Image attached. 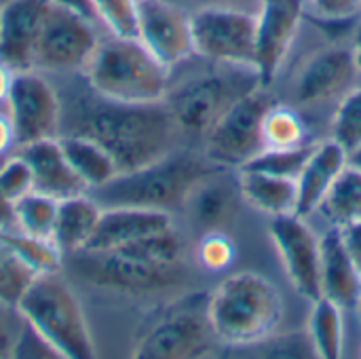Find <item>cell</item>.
Here are the masks:
<instances>
[{
    "instance_id": "1",
    "label": "cell",
    "mask_w": 361,
    "mask_h": 359,
    "mask_svg": "<svg viewBox=\"0 0 361 359\" xmlns=\"http://www.w3.org/2000/svg\"><path fill=\"white\" fill-rule=\"evenodd\" d=\"M85 91L61 97V133H76L104 146L121 171L150 165L184 146V135L165 102L127 104Z\"/></svg>"
},
{
    "instance_id": "2",
    "label": "cell",
    "mask_w": 361,
    "mask_h": 359,
    "mask_svg": "<svg viewBox=\"0 0 361 359\" xmlns=\"http://www.w3.org/2000/svg\"><path fill=\"white\" fill-rule=\"evenodd\" d=\"M214 169L216 165L201 150L182 146L150 165L116 174L110 182L87 190V195L102 209L140 207L178 214L184 209L192 188Z\"/></svg>"
},
{
    "instance_id": "3",
    "label": "cell",
    "mask_w": 361,
    "mask_h": 359,
    "mask_svg": "<svg viewBox=\"0 0 361 359\" xmlns=\"http://www.w3.org/2000/svg\"><path fill=\"white\" fill-rule=\"evenodd\" d=\"M286 305L279 288L260 273L224 277L207 300V317L218 345L256 347L279 330Z\"/></svg>"
},
{
    "instance_id": "4",
    "label": "cell",
    "mask_w": 361,
    "mask_h": 359,
    "mask_svg": "<svg viewBox=\"0 0 361 359\" xmlns=\"http://www.w3.org/2000/svg\"><path fill=\"white\" fill-rule=\"evenodd\" d=\"M203 63L178 80L171 74V87L165 97L184 140L195 142H203L212 127L239 99L264 87L254 66L216 63L207 59Z\"/></svg>"
},
{
    "instance_id": "5",
    "label": "cell",
    "mask_w": 361,
    "mask_h": 359,
    "mask_svg": "<svg viewBox=\"0 0 361 359\" xmlns=\"http://www.w3.org/2000/svg\"><path fill=\"white\" fill-rule=\"evenodd\" d=\"M171 74L137 36H116L106 32L89 63L80 72L87 85L116 102L127 104H157L165 102Z\"/></svg>"
},
{
    "instance_id": "6",
    "label": "cell",
    "mask_w": 361,
    "mask_h": 359,
    "mask_svg": "<svg viewBox=\"0 0 361 359\" xmlns=\"http://www.w3.org/2000/svg\"><path fill=\"white\" fill-rule=\"evenodd\" d=\"M17 313L51 347L55 358H95L85 311L59 273L38 275L17 305Z\"/></svg>"
},
{
    "instance_id": "7",
    "label": "cell",
    "mask_w": 361,
    "mask_h": 359,
    "mask_svg": "<svg viewBox=\"0 0 361 359\" xmlns=\"http://www.w3.org/2000/svg\"><path fill=\"white\" fill-rule=\"evenodd\" d=\"M66 258L80 279L118 294L154 296L186 284V264H154L121 250H82Z\"/></svg>"
},
{
    "instance_id": "8",
    "label": "cell",
    "mask_w": 361,
    "mask_h": 359,
    "mask_svg": "<svg viewBox=\"0 0 361 359\" xmlns=\"http://www.w3.org/2000/svg\"><path fill=\"white\" fill-rule=\"evenodd\" d=\"M209 294H190L176 300L137 341L133 358L190 359L207 355L218 343L207 317Z\"/></svg>"
},
{
    "instance_id": "9",
    "label": "cell",
    "mask_w": 361,
    "mask_h": 359,
    "mask_svg": "<svg viewBox=\"0 0 361 359\" xmlns=\"http://www.w3.org/2000/svg\"><path fill=\"white\" fill-rule=\"evenodd\" d=\"M273 104L271 87H258L239 99L203 138V157L216 167L235 171L254 161L264 150L262 121Z\"/></svg>"
},
{
    "instance_id": "10",
    "label": "cell",
    "mask_w": 361,
    "mask_h": 359,
    "mask_svg": "<svg viewBox=\"0 0 361 359\" xmlns=\"http://www.w3.org/2000/svg\"><path fill=\"white\" fill-rule=\"evenodd\" d=\"M102 30L97 21L53 4L36 47L34 70L49 76L80 74L104 36Z\"/></svg>"
},
{
    "instance_id": "11",
    "label": "cell",
    "mask_w": 361,
    "mask_h": 359,
    "mask_svg": "<svg viewBox=\"0 0 361 359\" xmlns=\"http://www.w3.org/2000/svg\"><path fill=\"white\" fill-rule=\"evenodd\" d=\"M190 21L197 57L233 66L256 63V13L205 6L190 11Z\"/></svg>"
},
{
    "instance_id": "12",
    "label": "cell",
    "mask_w": 361,
    "mask_h": 359,
    "mask_svg": "<svg viewBox=\"0 0 361 359\" xmlns=\"http://www.w3.org/2000/svg\"><path fill=\"white\" fill-rule=\"evenodd\" d=\"M361 83L351 36L347 42H330L313 51L296 70L290 97L294 108H319L341 102Z\"/></svg>"
},
{
    "instance_id": "13",
    "label": "cell",
    "mask_w": 361,
    "mask_h": 359,
    "mask_svg": "<svg viewBox=\"0 0 361 359\" xmlns=\"http://www.w3.org/2000/svg\"><path fill=\"white\" fill-rule=\"evenodd\" d=\"M6 110L15 133V148L59 138L61 97L47 74L38 70L15 72Z\"/></svg>"
},
{
    "instance_id": "14",
    "label": "cell",
    "mask_w": 361,
    "mask_h": 359,
    "mask_svg": "<svg viewBox=\"0 0 361 359\" xmlns=\"http://www.w3.org/2000/svg\"><path fill=\"white\" fill-rule=\"evenodd\" d=\"M269 237L292 288L305 300H317L322 296V248L307 218L298 214L271 218Z\"/></svg>"
},
{
    "instance_id": "15",
    "label": "cell",
    "mask_w": 361,
    "mask_h": 359,
    "mask_svg": "<svg viewBox=\"0 0 361 359\" xmlns=\"http://www.w3.org/2000/svg\"><path fill=\"white\" fill-rule=\"evenodd\" d=\"M137 38L169 70L195 57L190 11L173 0H137Z\"/></svg>"
},
{
    "instance_id": "16",
    "label": "cell",
    "mask_w": 361,
    "mask_h": 359,
    "mask_svg": "<svg viewBox=\"0 0 361 359\" xmlns=\"http://www.w3.org/2000/svg\"><path fill=\"white\" fill-rule=\"evenodd\" d=\"M307 8L302 0H262L256 13V70L273 87L300 34Z\"/></svg>"
},
{
    "instance_id": "17",
    "label": "cell",
    "mask_w": 361,
    "mask_h": 359,
    "mask_svg": "<svg viewBox=\"0 0 361 359\" xmlns=\"http://www.w3.org/2000/svg\"><path fill=\"white\" fill-rule=\"evenodd\" d=\"M243 205L239 178L235 169L216 167L188 195L184 214L195 233H226Z\"/></svg>"
},
{
    "instance_id": "18",
    "label": "cell",
    "mask_w": 361,
    "mask_h": 359,
    "mask_svg": "<svg viewBox=\"0 0 361 359\" xmlns=\"http://www.w3.org/2000/svg\"><path fill=\"white\" fill-rule=\"evenodd\" d=\"M49 0H4L0 4V59L13 70H34L36 47L51 11Z\"/></svg>"
},
{
    "instance_id": "19",
    "label": "cell",
    "mask_w": 361,
    "mask_h": 359,
    "mask_svg": "<svg viewBox=\"0 0 361 359\" xmlns=\"http://www.w3.org/2000/svg\"><path fill=\"white\" fill-rule=\"evenodd\" d=\"M176 226L173 214L140 207H108L102 209L99 222L87 243V252L121 250L148 235Z\"/></svg>"
},
{
    "instance_id": "20",
    "label": "cell",
    "mask_w": 361,
    "mask_h": 359,
    "mask_svg": "<svg viewBox=\"0 0 361 359\" xmlns=\"http://www.w3.org/2000/svg\"><path fill=\"white\" fill-rule=\"evenodd\" d=\"M15 152H19L32 167L34 193H42L61 201L68 197L85 195L89 190L68 163L57 138L15 148Z\"/></svg>"
},
{
    "instance_id": "21",
    "label": "cell",
    "mask_w": 361,
    "mask_h": 359,
    "mask_svg": "<svg viewBox=\"0 0 361 359\" xmlns=\"http://www.w3.org/2000/svg\"><path fill=\"white\" fill-rule=\"evenodd\" d=\"M322 248V296L334 300L345 311H355L361 300V271L349 254L341 229H330L319 237Z\"/></svg>"
},
{
    "instance_id": "22",
    "label": "cell",
    "mask_w": 361,
    "mask_h": 359,
    "mask_svg": "<svg viewBox=\"0 0 361 359\" xmlns=\"http://www.w3.org/2000/svg\"><path fill=\"white\" fill-rule=\"evenodd\" d=\"M347 165L345 148L330 140L317 142L307 165L302 167L298 182V216L309 218L319 207L322 199Z\"/></svg>"
},
{
    "instance_id": "23",
    "label": "cell",
    "mask_w": 361,
    "mask_h": 359,
    "mask_svg": "<svg viewBox=\"0 0 361 359\" xmlns=\"http://www.w3.org/2000/svg\"><path fill=\"white\" fill-rule=\"evenodd\" d=\"M239 188L243 203L269 218L298 214V182L254 169H239Z\"/></svg>"
},
{
    "instance_id": "24",
    "label": "cell",
    "mask_w": 361,
    "mask_h": 359,
    "mask_svg": "<svg viewBox=\"0 0 361 359\" xmlns=\"http://www.w3.org/2000/svg\"><path fill=\"white\" fill-rule=\"evenodd\" d=\"M102 207L87 193L59 201L53 243L63 256L82 252L99 222Z\"/></svg>"
},
{
    "instance_id": "25",
    "label": "cell",
    "mask_w": 361,
    "mask_h": 359,
    "mask_svg": "<svg viewBox=\"0 0 361 359\" xmlns=\"http://www.w3.org/2000/svg\"><path fill=\"white\" fill-rule=\"evenodd\" d=\"M57 142L68 163L72 165L76 176L87 184L89 190L110 182L118 174V165L112 159V154L95 140L76 133H61Z\"/></svg>"
},
{
    "instance_id": "26",
    "label": "cell",
    "mask_w": 361,
    "mask_h": 359,
    "mask_svg": "<svg viewBox=\"0 0 361 359\" xmlns=\"http://www.w3.org/2000/svg\"><path fill=\"white\" fill-rule=\"evenodd\" d=\"M307 336L315 358L338 359L345 351V309L334 300L319 296L311 303Z\"/></svg>"
},
{
    "instance_id": "27",
    "label": "cell",
    "mask_w": 361,
    "mask_h": 359,
    "mask_svg": "<svg viewBox=\"0 0 361 359\" xmlns=\"http://www.w3.org/2000/svg\"><path fill=\"white\" fill-rule=\"evenodd\" d=\"M315 214H322L332 229H345L361 222V171L349 163L338 174Z\"/></svg>"
},
{
    "instance_id": "28",
    "label": "cell",
    "mask_w": 361,
    "mask_h": 359,
    "mask_svg": "<svg viewBox=\"0 0 361 359\" xmlns=\"http://www.w3.org/2000/svg\"><path fill=\"white\" fill-rule=\"evenodd\" d=\"M264 148H298L309 144V129L298 108L292 104H273L262 121Z\"/></svg>"
},
{
    "instance_id": "29",
    "label": "cell",
    "mask_w": 361,
    "mask_h": 359,
    "mask_svg": "<svg viewBox=\"0 0 361 359\" xmlns=\"http://www.w3.org/2000/svg\"><path fill=\"white\" fill-rule=\"evenodd\" d=\"M57 207H59L57 199L42 195V193H30L27 197H23L21 201L13 205L15 229L23 235L53 241Z\"/></svg>"
},
{
    "instance_id": "30",
    "label": "cell",
    "mask_w": 361,
    "mask_h": 359,
    "mask_svg": "<svg viewBox=\"0 0 361 359\" xmlns=\"http://www.w3.org/2000/svg\"><path fill=\"white\" fill-rule=\"evenodd\" d=\"M38 275L40 273L13 248L0 243V305L17 309Z\"/></svg>"
},
{
    "instance_id": "31",
    "label": "cell",
    "mask_w": 361,
    "mask_h": 359,
    "mask_svg": "<svg viewBox=\"0 0 361 359\" xmlns=\"http://www.w3.org/2000/svg\"><path fill=\"white\" fill-rule=\"evenodd\" d=\"M121 252L142 258L154 264H184L186 262V239L178 226L148 235L135 243L121 248Z\"/></svg>"
},
{
    "instance_id": "32",
    "label": "cell",
    "mask_w": 361,
    "mask_h": 359,
    "mask_svg": "<svg viewBox=\"0 0 361 359\" xmlns=\"http://www.w3.org/2000/svg\"><path fill=\"white\" fill-rule=\"evenodd\" d=\"M0 243L13 248L25 262H30L40 275L42 273H59L63 264V254L57 250L53 241L36 239L19 233L17 229H0Z\"/></svg>"
},
{
    "instance_id": "33",
    "label": "cell",
    "mask_w": 361,
    "mask_h": 359,
    "mask_svg": "<svg viewBox=\"0 0 361 359\" xmlns=\"http://www.w3.org/2000/svg\"><path fill=\"white\" fill-rule=\"evenodd\" d=\"M317 142H309L298 148H264L254 161H250L241 169H254V171H264L281 178H298L302 167L307 165L313 148Z\"/></svg>"
},
{
    "instance_id": "34",
    "label": "cell",
    "mask_w": 361,
    "mask_h": 359,
    "mask_svg": "<svg viewBox=\"0 0 361 359\" xmlns=\"http://www.w3.org/2000/svg\"><path fill=\"white\" fill-rule=\"evenodd\" d=\"M330 131L332 140L338 142L345 152H351L361 144V83L336 104Z\"/></svg>"
},
{
    "instance_id": "35",
    "label": "cell",
    "mask_w": 361,
    "mask_h": 359,
    "mask_svg": "<svg viewBox=\"0 0 361 359\" xmlns=\"http://www.w3.org/2000/svg\"><path fill=\"white\" fill-rule=\"evenodd\" d=\"M102 28L116 36H137V0H91Z\"/></svg>"
},
{
    "instance_id": "36",
    "label": "cell",
    "mask_w": 361,
    "mask_h": 359,
    "mask_svg": "<svg viewBox=\"0 0 361 359\" xmlns=\"http://www.w3.org/2000/svg\"><path fill=\"white\" fill-rule=\"evenodd\" d=\"M30 193H34L32 167L19 152H13L0 161V197L15 205Z\"/></svg>"
},
{
    "instance_id": "37",
    "label": "cell",
    "mask_w": 361,
    "mask_h": 359,
    "mask_svg": "<svg viewBox=\"0 0 361 359\" xmlns=\"http://www.w3.org/2000/svg\"><path fill=\"white\" fill-rule=\"evenodd\" d=\"M237 248L228 233H207L201 235L197 245V260L205 271L220 273L235 262Z\"/></svg>"
},
{
    "instance_id": "38",
    "label": "cell",
    "mask_w": 361,
    "mask_h": 359,
    "mask_svg": "<svg viewBox=\"0 0 361 359\" xmlns=\"http://www.w3.org/2000/svg\"><path fill=\"white\" fill-rule=\"evenodd\" d=\"M309 15L324 23L355 21L361 15V0H302Z\"/></svg>"
},
{
    "instance_id": "39",
    "label": "cell",
    "mask_w": 361,
    "mask_h": 359,
    "mask_svg": "<svg viewBox=\"0 0 361 359\" xmlns=\"http://www.w3.org/2000/svg\"><path fill=\"white\" fill-rule=\"evenodd\" d=\"M173 2L182 4L188 11H197L205 6H228V8H243V11L258 13L262 0H173Z\"/></svg>"
},
{
    "instance_id": "40",
    "label": "cell",
    "mask_w": 361,
    "mask_h": 359,
    "mask_svg": "<svg viewBox=\"0 0 361 359\" xmlns=\"http://www.w3.org/2000/svg\"><path fill=\"white\" fill-rule=\"evenodd\" d=\"M15 311H17V309H8V307L0 305V358L13 355V349H15L17 339H19V334H21V332H19V334L13 332L11 322H8V315L15 313Z\"/></svg>"
},
{
    "instance_id": "41",
    "label": "cell",
    "mask_w": 361,
    "mask_h": 359,
    "mask_svg": "<svg viewBox=\"0 0 361 359\" xmlns=\"http://www.w3.org/2000/svg\"><path fill=\"white\" fill-rule=\"evenodd\" d=\"M15 148V133H13V125H11V116L6 110V104L0 106V159Z\"/></svg>"
},
{
    "instance_id": "42",
    "label": "cell",
    "mask_w": 361,
    "mask_h": 359,
    "mask_svg": "<svg viewBox=\"0 0 361 359\" xmlns=\"http://www.w3.org/2000/svg\"><path fill=\"white\" fill-rule=\"evenodd\" d=\"M341 235H343V241L349 250V254L353 256V260L357 262L361 271V222L360 224H351V226H345L341 229Z\"/></svg>"
},
{
    "instance_id": "43",
    "label": "cell",
    "mask_w": 361,
    "mask_h": 359,
    "mask_svg": "<svg viewBox=\"0 0 361 359\" xmlns=\"http://www.w3.org/2000/svg\"><path fill=\"white\" fill-rule=\"evenodd\" d=\"M49 2H51V4H55V6H63V8L76 11V13H80V15H85V17H89V19L97 21L91 0H49ZM97 23H99V21H97ZM99 25H102V23H99Z\"/></svg>"
},
{
    "instance_id": "44",
    "label": "cell",
    "mask_w": 361,
    "mask_h": 359,
    "mask_svg": "<svg viewBox=\"0 0 361 359\" xmlns=\"http://www.w3.org/2000/svg\"><path fill=\"white\" fill-rule=\"evenodd\" d=\"M13 70L0 59V106L6 104L8 99V93H11V85H13Z\"/></svg>"
},
{
    "instance_id": "45",
    "label": "cell",
    "mask_w": 361,
    "mask_h": 359,
    "mask_svg": "<svg viewBox=\"0 0 361 359\" xmlns=\"http://www.w3.org/2000/svg\"><path fill=\"white\" fill-rule=\"evenodd\" d=\"M0 229H15V216H13V205L6 203L0 197Z\"/></svg>"
},
{
    "instance_id": "46",
    "label": "cell",
    "mask_w": 361,
    "mask_h": 359,
    "mask_svg": "<svg viewBox=\"0 0 361 359\" xmlns=\"http://www.w3.org/2000/svg\"><path fill=\"white\" fill-rule=\"evenodd\" d=\"M351 47H353V55H355V63H357V72L361 76V19L357 25L351 32Z\"/></svg>"
},
{
    "instance_id": "47",
    "label": "cell",
    "mask_w": 361,
    "mask_h": 359,
    "mask_svg": "<svg viewBox=\"0 0 361 359\" xmlns=\"http://www.w3.org/2000/svg\"><path fill=\"white\" fill-rule=\"evenodd\" d=\"M347 163L361 171V144L357 148H353L351 152H347Z\"/></svg>"
},
{
    "instance_id": "48",
    "label": "cell",
    "mask_w": 361,
    "mask_h": 359,
    "mask_svg": "<svg viewBox=\"0 0 361 359\" xmlns=\"http://www.w3.org/2000/svg\"><path fill=\"white\" fill-rule=\"evenodd\" d=\"M357 313H360V322H361V300H360V305H357V309H355Z\"/></svg>"
},
{
    "instance_id": "49",
    "label": "cell",
    "mask_w": 361,
    "mask_h": 359,
    "mask_svg": "<svg viewBox=\"0 0 361 359\" xmlns=\"http://www.w3.org/2000/svg\"><path fill=\"white\" fill-rule=\"evenodd\" d=\"M360 19H361V15H360Z\"/></svg>"
}]
</instances>
